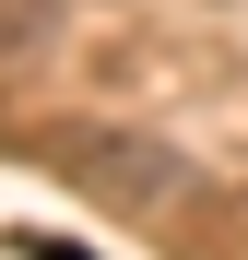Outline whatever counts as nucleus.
Masks as SVG:
<instances>
[{
  "instance_id": "f257e3e1",
  "label": "nucleus",
  "mask_w": 248,
  "mask_h": 260,
  "mask_svg": "<svg viewBox=\"0 0 248 260\" xmlns=\"http://www.w3.org/2000/svg\"><path fill=\"white\" fill-rule=\"evenodd\" d=\"M48 166H59L71 189L118 201V213H165V201H189V166L165 154V142H142V130H59Z\"/></svg>"
},
{
  "instance_id": "7ed1b4c3",
  "label": "nucleus",
  "mask_w": 248,
  "mask_h": 260,
  "mask_svg": "<svg viewBox=\"0 0 248 260\" xmlns=\"http://www.w3.org/2000/svg\"><path fill=\"white\" fill-rule=\"evenodd\" d=\"M12 248H24V260H83V248H71V237H36V225H24V237H12Z\"/></svg>"
},
{
  "instance_id": "20e7f679",
  "label": "nucleus",
  "mask_w": 248,
  "mask_h": 260,
  "mask_svg": "<svg viewBox=\"0 0 248 260\" xmlns=\"http://www.w3.org/2000/svg\"><path fill=\"white\" fill-rule=\"evenodd\" d=\"M236 237H248V201H236Z\"/></svg>"
},
{
  "instance_id": "f03ea898",
  "label": "nucleus",
  "mask_w": 248,
  "mask_h": 260,
  "mask_svg": "<svg viewBox=\"0 0 248 260\" xmlns=\"http://www.w3.org/2000/svg\"><path fill=\"white\" fill-rule=\"evenodd\" d=\"M59 12H71V0H0V71L48 59V48H59Z\"/></svg>"
}]
</instances>
